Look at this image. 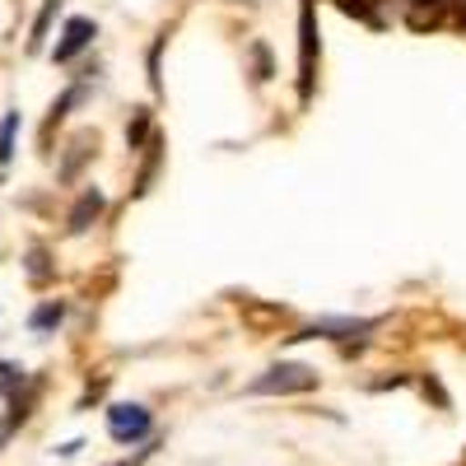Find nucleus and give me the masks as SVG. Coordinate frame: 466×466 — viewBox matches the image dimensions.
Listing matches in <instances>:
<instances>
[{
    "label": "nucleus",
    "mask_w": 466,
    "mask_h": 466,
    "mask_svg": "<svg viewBox=\"0 0 466 466\" xmlns=\"http://www.w3.org/2000/svg\"><path fill=\"white\" fill-rule=\"evenodd\" d=\"M318 387V369L308 364H270L261 378L248 382V397H299Z\"/></svg>",
    "instance_id": "obj_1"
},
{
    "label": "nucleus",
    "mask_w": 466,
    "mask_h": 466,
    "mask_svg": "<svg viewBox=\"0 0 466 466\" xmlns=\"http://www.w3.org/2000/svg\"><path fill=\"white\" fill-rule=\"evenodd\" d=\"M318 52H322V43H318V15H313V5L303 0V10H299V98H303V103L313 98Z\"/></svg>",
    "instance_id": "obj_2"
},
{
    "label": "nucleus",
    "mask_w": 466,
    "mask_h": 466,
    "mask_svg": "<svg viewBox=\"0 0 466 466\" xmlns=\"http://www.w3.org/2000/svg\"><path fill=\"white\" fill-rule=\"evenodd\" d=\"M107 434H112L116 443H140V439H149V434H154V415H149V406H140V401L107 406Z\"/></svg>",
    "instance_id": "obj_3"
},
{
    "label": "nucleus",
    "mask_w": 466,
    "mask_h": 466,
    "mask_svg": "<svg viewBox=\"0 0 466 466\" xmlns=\"http://www.w3.org/2000/svg\"><path fill=\"white\" fill-rule=\"evenodd\" d=\"M378 327H382V318H318V322L299 327L289 340H318V336H327V340H350V336H369V331H378Z\"/></svg>",
    "instance_id": "obj_4"
},
{
    "label": "nucleus",
    "mask_w": 466,
    "mask_h": 466,
    "mask_svg": "<svg viewBox=\"0 0 466 466\" xmlns=\"http://www.w3.org/2000/svg\"><path fill=\"white\" fill-rule=\"evenodd\" d=\"M98 37V28H94V19H85V15H75V19H66V28H61V43H56V52H52V61L56 66H70L75 56H80L89 43Z\"/></svg>",
    "instance_id": "obj_5"
},
{
    "label": "nucleus",
    "mask_w": 466,
    "mask_h": 466,
    "mask_svg": "<svg viewBox=\"0 0 466 466\" xmlns=\"http://www.w3.org/2000/svg\"><path fill=\"white\" fill-rule=\"evenodd\" d=\"M98 154V131H80L70 145H66V159H61V182H70V177H80V168H85V159H94Z\"/></svg>",
    "instance_id": "obj_6"
},
{
    "label": "nucleus",
    "mask_w": 466,
    "mask_h": 466,
    "mask_svg": "<svg viewBox=\"0 0 466 466\" xmlns=\"http://www.w3.org/2000/svg\"><path fill=\"white\" fill-rule=\"evenodd\" d=\"M103 206H107V201H103V191H98V187H85V191H80V201H75L70 215H66V228H70V233H85V228L103 215Z\"/></svg>",
    "instance_id": "obj_7"
},
{
    "label": "nucleus",
    "mask_w": 466,
    "mask_h": 466,
    "mask_svg": "<svg viewBox=\"0 0 466 466\" xmlns=\"http://www.w3.org/2000/svg\"><path fill=\"white\" fill-rule=\"evenodd\" d=\"M61 322H66V299H43V303L33 308V318H28V327H33L37 336H43V331H56Z\"/></svg>",
    "instance_id": "obj_8"
},
{
    "label": "nucleus",
    "mask_w": 466,
    "mask_h": 466,
    "mask_svg": "<svg viewBox=\"0 0 466 466\" xmlns=\"http://www.w3.org/2000/svg\"><path fill=\"white\" fill-rule=\"evenodd\" d=\"M80 98H85V89H80V85H70V89H66V94H61L56 103H52V112H47V122H43V140H52V131H56V127L66 122V112H70L75 103H80Z\"/></svg>",
    "instance_id": "obj_9"
},
{
    "label": "nucleus",
    "mask_w": 466,
    "mask_h": 466,
    "mask_svg": "<svg viewBox=\"0 0 466 466\" xmlns=\"http://www.w3.org/2000/svg\"><path fill=\"white\" fill-rule=\"evenodd\" d=\"M56 10H61V0H43V10H37V19H33V33H28V52H43V43H47V28H52Z\"/></svg>",
    "instance_id": "obj_10"
},
{
    "label": "nucleus",
    "mask_w": 466,
    "mask_h": 466,
    "mask_svg": "<svg viewBox=\"0 0 466 466\" xmlns=\"http://www.w3.org/2000/svg\"><path fill=\"white\" fill-rule=\"evenodd\" d=\"M24 270H28V280H33V285H47V280L56 276L52 252H47V248H28V261H24Z\"/></svg>",
    "instance_id": "obj_11"
},
{
    "label": "nucleus",
    "mask_w": 466,
    "mask_h": 466,
    "mask_svg": "<svg viewBox=\"0 0 466 466\" xmlns=\"http://www.w3.org/2000/svg\"><path fill=\"white\" fill-rule=\"evenodd\" d=\"M145 149H149V159H145V168H140V177H136V197H145V191H149V182H154V173H159V159H164V140L154 136Z\"/></svg>",
    "instance_id": "obj_12"
},
{
    "label": "nucleus",
    "mask_w": 466,
    "mask_h": 466,
    "mask_svg": "<svg viewBox=\"0 0 466 466\" xmlns=\"http://www.w3.org/2000/svg\"><path fill=\"white\" fill-rule=\"evenodd\" d=\"M15 136H19V112H5L0 116V168L15 159Z\"/></svg>",
    "instance_id": "obj_13"
},
{
    "label": "nucleus",
    "mask_w": 466,
    "mask_h": 466,
    "mask_svg": "<svg viewBox=\"0 0 466 466\" xmlns=\"http://www.w3.org/2000/svg\"><path fill=\"white\" fill-rule=\"evenodd\" d=\"M149 122H154V112H149V107H136L131 127H127V145H131V149H145V145H149Z\"/></svg>",
    "instance_id": "obj_14"
},
{
    "label": "nucleus",
    "mask_w": 466,
    "mask_h": 466,
    "mask_svg": "<svg viewBox=\"0 0 466 466\" xmlns=\"http://www.w3.org/2000/svg\"><path fill=\"white\" fill-rule=\"evenodd\" d=\"M340 10H345V15H355V19H364L369 28H382V19H378L369 5H364V0H340Z\"/></svg>",
    "instance_id": "obj_15"
},
{
    "label": "nucleus",
    "mask_w": 466,
    "mask_h": 466,
    "mask_svg": "<svg viewBox=\"0 0 466 466\" xmlns=\"http://www.w3.org/2000/svg\"><path fill=\"white\" fill-rule=\"evenodd\" d=\"M19 387H24V369L0 364V392H15V397H19Z\"/></svg>",
    "instance_id": "obj_16"
},
{
    "label": "nucleus",
    "mask_w": 466,
    "mask_h": 466,
    "mask_svg": "<svg viewBox=\"0 0 466 466\" xmlns=\"http://www.w3.org/2000/svg\"><path fill=\"white\" fill-rule=\"evenodd\" d=\"M252 56H257V80H270V52H266V43H257Z\"/></svg>",
    "instance_id": "obj_17"
},
{
    "label": "nucleus",
    "mask_w": 466,
    "mask_h": 466,
    "mask_svg": "<svg viewBox=\"0 0 466 466\" xmlns=\"http://www.w3.org/2000/svg\"><path fill=\"white\" fill-rule=\"evenodd\" d=\"M149 452H154V448H145L140 457H149ZM140 457H131V461H116V466H140Z\"/></svg>",
    "instance_id": "obj_18"
},
{
    "label": "nucleus",
    "mask_w": 466,
    "mask_h": 466,
    "mask_svg": "<svg viewBox=\"0 0 466 466\" xmlns=\"http://www.w3.org/2000/svg\"><path fill=\"white\" fill-rule=\"evenodd\" d=\"M461 24H466V10H461Z\"/></svg>",
    "instance_id": "obj_19"
}]
</instances>
